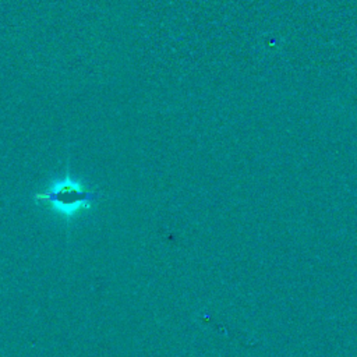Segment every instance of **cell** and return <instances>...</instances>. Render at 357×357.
<instances>
[{"instance_id": "6da1fadb", "label": "cell", "mask_w": 357, "mask_h": 357, "mask_svg": "<svg viewBox=\"0 0 357 357\" xmlns=\"http://www.w3.org/2000/svg\"><path fill=\"white\" fill-rule=\"evenodd\" d=\"M39 203L50 205L52 211L72 221L80 211L91 210L101 198L99 192L88 190L80 181L72 177L69 169L63 178L54 181L49 189L32 196Z\"/></svg>"}]
</instances>
